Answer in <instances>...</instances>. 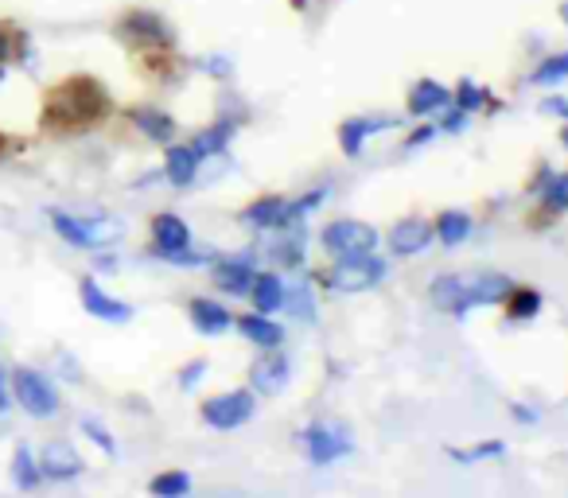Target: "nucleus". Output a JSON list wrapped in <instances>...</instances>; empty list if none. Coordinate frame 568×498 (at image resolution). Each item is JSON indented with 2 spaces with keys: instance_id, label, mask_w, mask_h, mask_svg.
<instances>
[{
  "instance_id": "obj_1",
  "label": "nucleus",
  "mask_w": 568,
  "mask_h": 498,
  "mask_svg": "<svg viewBox=\"0 0 568 498\" xmlns=\"http://www.w3.org/2000/svg\"><path fill=\"white\" fill-rule=\"evenodd\" d=\"M106 113H109L106 86H102L98 78L74 74V78L59 82V86L47 94L39 125H43L47 133H78V129L98 125Z\"/></svg>"
},
{
  "instance_id": "obj_2",
  "label": "nucleus",
  "mask_w": 568,
  "mask_h": 498,
  "mask_svg": "<svg viewBox=\"0 0 568 498\" xmlns=\"http://www.w3.org/2000/svg\"><path fill=\"white\" fill-rule=\"evenodd\" d=\"M386 281V261H378L374 253H362V257H335V265L320 273L323 288H335V292H366V288L382 285Z\"/></svg>"
},
{
  "instance_id": "obj_3",
  "label": "nucleus",
  "mask_w": 568,
  "mask_h": 498,
  "mask_svg": "<svg viewBox=\"0 0 568 498\" xmlns=\"http://www.w3.org/2000/svg\"><path fill=\"white\" fill-rule=\"evenodd\" d=\"M12 397H16V405H20L28 417H36V421H47V417L59 413V390L51 386L47 374L28 370V366L12 370Z\"/></svg>"
},
{
  "instance_id": "obj_4",
  "label": "nucleus",
  "mask_w": 568,
  "mask_h": 498,
  "mask_svg": "<svg viewBox=\"0 0 568 498\" xmlns=\"http://www.w3.org/2000/svg\"><path fill=\"white\" fill-rule=\"evenodd\" d=\"M320 242L331 257H362V253L378 249V230L370 222H358V218H339V222L323 226Z\"/></svg>"
},
{
  "instance_id": "obj_5",
  "label": "nucleus",
  "mask_w": 568,
  "mask_h": 498,
  "mask_svg": "<svg viewBox=\"0 0 568 498\" xmlns=\"http://www.w3.org/2000/svg\"><path fill=\"white\" fill-rule=\"evenodd\" d=\"M300 440H304L308 460L316 463V467H327V463L343 460V456H351V452H355V440L347 436V428L331 425V421H320V425L304 428V432H300Z\"/></svg>"
},
{
  "instance_id": "obj_6",
  "label": "nucleus",
  "mask_w": 568,
  "mask_h": 498,
  "mask_svg": "<svg viewBox=\"0 0 568 498\" xmlns=\"http://www.w3.org/2000/svg\"><path fill=\"white\" fill-rule=\"evenodd\" d=\"M253 393L249 390H230V393H218L211 401H203V421L218 432H230V428H242L253 417Z\"/></svg>"
},
{
  "instance_id": "obj_7",
  "label": "nucleus",
  "mask_w": 568,
  "mask_h": 498,
  "mask_svg": "<svg viewBox=\"0 0 568 498\" xmlns=\"http://www.w3.org/2000/svg\"><path fill=\"white\" fill-rule=\"evenodd\" d=\"M78 300H82V308H86L94 320H106V323H129L133 320V308H129L125 300L109 296L106 288L98 285L94 277H82V281H78Z\"/></svg>"
},
{
  "instance_id": "obj_8",
  "label": "nucleus",
  "mask_w": 568,
  "mask_h": 498,
  "mask_svg": "<svg viewBox=\"0 0 568 498\" xmlns=\"http://www.w3.org/2000/svg\"><path fill=\"white\" fill-rule=\"evenodd\" d=\"M82 456L74 452V444L67 440H51L43 452H39V471L43 479H55V483H67V479H78L82 475Z\"/></svg>"
},
{
  "instance_id": "obj_9",
  "label": "nucleus",
  "mask_w": 568,
  "mask_h": 498,
  "mask_svg": "<svg viewBox=\"0 0 568 498\" xmlns=\"http://www.w3.org/2000/svg\"><path fill=\"white\" fill-rule=\"evenodd\" d=\"M288 378H292V366H288V358L273 347L269 355H261L253 362V374H249V382H253V390L261 393V397H273V393H281L288 386Z\"/></svg>"
},
{
  "instance_id": "obj_10",
  "label": "nucleus",
  "mask_w": 568,
  "mask_h": 498,
  "mask_svg": "<svg viewBox=\"0 0 568 498\" xmlns=\"http://www.w3.org/2000/svg\"><path fill=\"white\" fill-rule=\"evenodd\" d=\"M436 238V226L425 218H401L390 230V249L397 257H413V253H425Z\"/></svg>"
},
{
  "instance_id": "obj_11",
  "label": "nucleus",
  "mask_w": 568,
  "mask_h": 498,
  "mask_svg": "<svg viewBox=\"0 0 568 498\" xmlns=\"http://www.w3.org/2000/svg\"><path fill=\"white\" fill-rule=\"evenodd\" d=\"M117 32L125 39H137V43H172V32H168V24L156 16V12H129L121 24H117Z\"/></svg>"
},
{
  "instance_id": "obj_12",
  "label": "nucleus",
  "mask_w": 568,
  "mask_h": 498,
  "mask_svg": "<svg viewBox=\"0 0 568 498\" xmlns=\"http://www.w3.org/2000/svg\"><path fill=\"white\" fill-rule=\"evenodd\" d=\"M191 246V230L179 214H156L152 218V253L164 257L172 249H187Z\"/></svg>"
},
{
  "instance_id": "obj_13",
  "label": "nucleus",
  "mask_w": 568,
  "mask_h": 498,
  "mask_svg": "<svg viewBox=\"0 0 568 498\" xmlns=\"http://www.w3.org/2000/svg\"><path fill=\"white\" fill-rule=\"evenodd\" d=\"M253 277H257V269L249 257H230V261L214 265V285H218V292H230V296H249Z\"/></svg>"
},
{
  "instance_id": "obj_14",
  "label": "nucleus",
  "mask_w": 568,
  "mask_h": 498,
  "mask_svg": "<svg viewBox=\"0 0 568 498\" xmlns=\"http://www.w3.org/2000/svg\"><path fill=\"white\" fill-rule=\"evenodd\" d=\"M428 296H432V304L440 308V312H448V316H467L471 312V300H467V281L463 277H436L432 288H428Z\"/></svg>"
},
{
  "instance_id": "obj_15",
  "label": "nucleus",
  "mask_w": 568,
  "mask_h": 498,
  "mask_svg": "<svg viewBox=\"0 0 568 498\" xmlns=\"http://www.w3.org/2000/svg\"><path fill=\"white\" fill-rule=\"evenodd\" d=\"M199 156H195V148L191 144H168V156H164V176H168V183L172 187H191L195 183V176H199Z\"/></svg>"
},
{
  "instance_id": "obj_16",
  "label": "nucleus",
  "mask_w": 568,
  "mask_h": 498,
  "mask_svg": "<svg viewBox=\"0 0 568 498\" xmlns=\"http://www.w3.org/2000/svg\"><path fill=\"white\" fill-rule=\"evenodd\" d=\"M238 331L246 335V343L261 347V351H273V347H281L284 343V327L281 323H273L269 316H261V312L242 316V320H238Z\"/></svg>"
},
{
  "instance_id": "obj_17",
  "label": "nucleus",
  "mask_w": 568,
  "mask_h": 498,
  "mask_svg": "<svg viewBox=\"0 0 568 498\" xmlns=\"http://www.w3.org/2000/svg\"><path fill=\"white\" fill-rule=\"evenodd\" d=\"M129 121L141 129L148 141H156V144H172V137H176V121H172L164 109L141 106V109H133V113H129Z\"/></svg>"
},
{
  "instance_id": "obj_18",
  "label": "nucleus",
  "mask_w": 568,
  "mask_h": 498,
  "mask_svg": "<svg viewBox=\"0 0 568 498\" xmlns=\"http://www.w3.org/2000/svg\"><path fill=\"white\" fill-rule=\"evenodd\" d=\"M242 218H246L249 226H257V230L288 226V199H281V195H265V199H257L253 207H246Z\"/></svg>"
},
{
  "instance_id": "obj_19",
  "label": "nucleus",
  "mask_w": 568,
  "mask_h": 498,
  "mask_svg": "<svg viewBox=\"0 0 568 498\" xmlns=\"http://www.w3.org/2000/svg\"><path fill=\"white\" fill-rule=\"evenodd\" d=\"M448 106H452V90L440 86V82H432V78H421L413 86V94H409V113L413 117H425L432 109H448Z\"/></svg>"
},
{
  "instance_id": "obj_20",
  "label": "nucleus",
  "mask_w": 568,
  "mask_h": 498,
  "mask_svg": "<svg viewBox=\"0 0 568 498\" xmlns=\"http://www.w3.org/2000/svg\"><path fill=\"white\" fill-rule=\"evenodd\" d=\"M187 312H191L195 331H203V335H222V331H230V323H234V316H230L222 304H214V300H191Z\"/></svg>"
},
{
  "instance_id": "obj_21",
  "label": "nucleus",
  "mask_w": 568,
  "mask_h": 498,
  "mask_svg": "<svg viewBox=\"0 0 568 498\" xmlns=\"http://www.w3.org/2000/svg\"><path fill=\"white\" fill-rule=\"evenodd\" d=\"M382 129H390V121H370V117H351V121H343V129H339V144H343V156H362V144L366 137H374V133H382Z\"/></svg>"
},
{
  "instance_id": "obj_22",
  "label": "nucleus",
  "mask_w": 568,
  "mask_h": 498,
  "mask_svg": "<svg viewBox=\"0 0 568 498\" xmlns=\"http://www.w3.org/2000/svg\"><path fill=\"white\" fill-rule=\"evenodd\" d=\"M249 296H253V308H257L261 316H273V312L284 304V281L277 273H257Z\"/></svg>"
},
{
  "instance_id": "obj_23",
  "label": "nucleus",
  "mask_w": 568,
  "mask_h": 498,
  "mask_svg": "<svg viewBox=\"0 0 568 498\" xmlns=\"http://www.w3.org/2000/svg\"><path fill=\"white\" fill-rule=\"evenodd\" d=\"M510 277H502V273H487V277H475V281H467V300H471V308L475 304H502L506 296H510Z\"/></svg>"
},
{
  "instance_id": "obj_24",
  "label": "nucleus",
  "mask_w": 568,
  "mask_h": 498,
  "mask_svg": "<svg viewBox=\"0 0 568 498\" xmlns=\"http://www.w3.org/2000/svg\"><path fill=\"white\" fill-rule=\"evenodd\" d=\"M230 137H234V125H230V121H214L211 129H203V133L191 141V148H195L199 160H211V156H222V152H226Z\"/></svg>"
},
{
  "instance_id": "obj_25",
  "label": "nucleus",
  "mask_w": 568,
  "mask_h": 498,
  "mask_svg": "<svg viewBox=\"0 0 568 498\" xmlns=\"http://www.w3.org/2000/svg\"><path fill=\"white\" fill-rule=\"evenodd\" d=\"M51 226H55V234L74 249H94L90 246V230H86V218H78V214H67V211H51Z\"/></svg>"
},
{
  "instance_id": "obj_26",
  "label": "nucleus",
  "mask_w": 568,
  "mask_h": 498,
  "mask_svg": "<svg viewBox=\"0 0 568 498\" xmlns=\"http://www.w3.org/2000/svg\"><path fill=\"white\" fill-rule=\"evenodd\" d=\"M39 479H43L39 460L32 456V448H28V444H20V448L12 452V483H16L20 491H36Z\"/></svg>"
},
{
  "instance_id": "obj_27",
  "label": "nucleus",
  "mask_w": 568,
  "mask_h": 498,
  "mask_svg": "<svg viewBox=\"0 0 568 498\" xmlns=\"http://www.w3.org/2000/svg\"><path fill=\"white\" fill-rule=\"evenodd\" d=\"M467 234H471V214L467 211H444L436 218V238L448 249L467 242Z\"/></svg>"
},
{
  "instance_id": "obj_28",
  "label": "nucleus",
  "mask_w": 568,
  "mask_h": 498,
  "mask_svg": "<svg viewBox=\"0 0 568 498\" xmlns=\"http://www.w3.org/2000/svg\"><path fill=\"white\" fill-rule=\"evenodd\" d=\"M502 304H506L510 320H533L541 312V292H533V288H510V296Z\"/></svg>"
},
{
  "instance_id": "obj_29",
  "label": "nucleus",
  "mask_w": 568,
  "mask_h": 498,
  "mask_svg": "<svg viewBox=\"0 0 568 498\" xmlns=\"http://www.w3.org/2000/svg\"><path fill=\"white\" fill-rule=\"evenodd\" d=\"M148 491L156 498H179L191 491V475H183V471H164V475H156V479L148 483Z\"/></svg>"
},
{
  "instance_id": "obj_30",
  "label": "nucleus",
  "mask_w": 568,
  "mask_h": 498,
  "mask_svg": "<svg viewBox=\"0 0 568 498\" xmlns=\"http://www.w3.org/2000/svg\"><path fill=\"white\" fill-rule=\"evenodd\" d=\"M284 304L292 308V316L304 323L316 320V304H312V292H308V285L304 281H296L292 288H284Z\"/></svg>"
},
{
  "instance_id": "obj_31",
  "label": "nucleus",
  "mask_w": 568,
  "mask_h": 498,
  "mask_svg": "<svg viewBox=\"0 0 568 498\" xmlns=\"http://www.w3.org/2000/svg\"><path fill=\"white\" fill-rule=\"evenodd\" d=\"M506 452V444L502 440H487V444H475V448H448V456L456 463H479V460H498Z\"/></svg>"
},
{
  "instance_id": "obj_32",
  "label": "nucleus",
  "mask_w": 568,
  "mask_h": 498,
  "mask_svg": "<svg viewBox=\"0 0 568 498\" xmlns=\"http://www.w3.org/2000/svg\"><path fill=\"white\" fill-rule=\"evenodd\" d=\"M568 78V51L561 55H553V59H545L537 71H533V82L537 86H549V82H565Z\"/></svg>"
},
{
  "instance_id": "obj_33",
  "label": "nucleus",
  "mask_w": 568,
  "mask_h": 498,
  "mask_svg": "<svg viewBox=\"0 0 568 498\" xmlns=\"http://www.w3.org/2000/svg\"><path fill=\"white\" fill-rule=\"evenodd\" d=\"M160 261H172V265H187V269H199V265H211V261H218L214 257V249H172V253H164Z\"/></svg>"
},
{
  "instance_id": "obj_34",
  "label": "nucleus",
  "mask_w": 568,
  "mask_h": 498,
  "mask_svg": "<svg viewBox=\"0 0 568 498\" xmlns=\"http://www.w3.org/2000/svg\"><path fill=\"white\" fill-rule=\"evenodd\" d=\"M545 207H549V211H568V172L549 179V187H545Z\"/></svg>"
},
{
  "instance_id": "obj_35",
  "label": "nucleus",
  "mask_w": 568,
  "mask_h": 498,
  "mask_svg": "<svg viewBox=\"0 0 568 498\" xmlns=\"http://www.w3.org/2000/svg\"><path fill=\"white\" fill-rule=\"evenodd\" d=\"M483 102H487V90H479L475 82H460V90L452 94V106L467 109V113H471V109H479Z\"/></svg>"
},
{
  "instance_id": "obj_36",
  "label": "nucleus",
  "mask_w": 568,
  "mask_h": 498,
  "mask_svg": "<svg viewBox=\"0 0 568 498\" xmlns=\"http://www.w3.org/2000/svg\"><path fill=\"white\" fill-rule=\"evenodd\" d=\"M82 432H86V436H90V440H94V444H98L106 456H117V444H113V436H109L106 425H98L94 417H82Z\"/></svg>"
},
{
  "instance_id": "obj_37",
  "label": "nucleus",
  "mask_w": 568,
  "mask_h": 498,
  "mask_svg": "<svg viewBox=\"0 0 568 498\" xmlns=\"http://www.w3.org/2000/svg\"><path fill=\"white\" fill-rule=\"evenodd\" d=\"M273 257L281 261L284 269H300V265H304V246H300V242H284V246H277Z\"/></svg>"
},
{
  "instance_id": "obj_38",
  "label": "nucleus",
  "mask_w": 568,
  "mask_h": 498,
  "mask_svg": "<svg viewBox=\"0 0 568 498\" xmlns=\"http://www.w3.org/2000/svg\"><path fill=\"white\" fill-rule=\"evenodd\" d=\"M203 374H207V358H199V362L183 366V378H179V390H195V382H203Z\"/></svg>"
},
{
  "instance_id": "obj_39",
  "label": "nucleus",
  "mask_w": 568,
  "mask_h": 498,
  "mask_svg": "<svg viewBox=\"0 0 568 498\" xmlns=\"http://www.w3.org/2000/svg\"><path fill=\"white\" fill-rule=\"evenodd\" d=\"M440 129H444V133H463V129H467V109H448V113H444V117H440Z\"/></svg>"
},
{
  "instance_id": "obj_40",
  "label": "nucleus",
  "mask_w": 568,
  "mask_h": 498,
  "mask_svg": "<svg viewBox=\"0 0 568 498\" xmlns=\"http://www.w3.org/2000/svg\"><path fill=\"white\" fill-rule=\"evenodd\" d=\"M16 51H20V47H16V32H12L8 24H0V63H12Z\"/></svg>"
},
{
  "instance_id": "obj_41",
  "label": "nucleus",
  "mask_w": 568,
  "mask_h": 498,
  "mask_svg": "<svg viewBox=\"0 0 568 498\" xmlns=\"http://www.w3.org/2000/svg\"><path fill=\"white\" fill-rule=\"evenodd\" d=\"M12 409V382H8V370L0 366V413Z\"/></svg>"
},
{
  "instance_id": "obj_42",
  "label": "nucleus",
  "mask_w": 568,
  "mask_h": 498,
  "mask_svg": "<svg viewBox=\"0 0 568 498\" xmlns=\"http://www.w3.org/2000/svg\"><path fill=\"white\" fill-rule=\"evenodd\" d=\"M541 113H561V117H568V102H561V98H549V102H541Z\"/></svg>"
},
{
  "instance_id": "obj_43",
  "label": "nucleus",
  "mask_w": 568,
  "mask_h": 498,
  "mask_svg": "<svg viewBox=\"0 0 568 498\" xmlns=\"http://www.w3.org/2000/svg\"><path fill=\"white\" fill-rule=\"evenodd\" d=\"M432 133H436V129H417V133H409V141H405V148H417V144L432 141Z\"/></svg>"
},
{
  "instance_id": "obj_44",
  "label": "nucleus",
  "mask_w": 568,
  "mask_h": 498,
  "mask_svg": "<svg viewBox=\"0 0 568 498\" xmlns=\"http://www.w3.org/2000/svg\"><path fill=\"white\" fill-rule=\"evenodd\" d=\"M203 71H211V74H230V63H226V59H207V63H203Z\"/></svg>"
},
{
  "instance_id": "obj_45",
  "label": "nucleus",
  "mask_w": 568,
  "mask_h": 498,
  "mask_svg": "<svg viewBox=\"0 0 568 498\" xmlns=\"http://www.w3.org/2000/svg\"><path fill=\"white\" fill-rule=\"evenodd\" d=\"M514 417H518V421H526V425H530V421H537V413L522 409V405H514Z\"/></svg>"
},
{
  "instance_id": "obj_46",
  "label": "nucleus",
  "mask_w": 568,
  "mask_h": 498,
  "mask_svg": "<svg viewBox=\"0 0 568 498\" xmlns=\"http://www.w3.org/2000/svg\"><path fill=\"white\" fill-rule=\"evenodd\" d=\"M561 20L568 24V4H561Z\"/></svg>"
},
{
  "instance_id": "obj_47",
  "label": "nucleus",
  "mask_w": 568,
  "mask_h": 498,
  "mask_svg": "<svg viewBox=\"0 0 568 498\" xmlns=\"http://www.w3.org/2000/svg\"><path fill=\"white\" fill-rule=\"evenodd\" d=\"M561 141H565V144H568V125H565V133H561Z\"/></svg>"
},
{
  "instance_id": "obj_48",
  "label": "nucleus",
  "mask_w": 568,
  "mask_h": 498,
  "mask_svg": "<svg viewBox=\"0 0 568 498\" xmlns=\"http://www.w3.org/2000/svg\"><path fill=\"white\" fill-rule=\"evenodd\" d=\"M0 82H4V63H0Z\"/></svg>"
}]
</instances>
